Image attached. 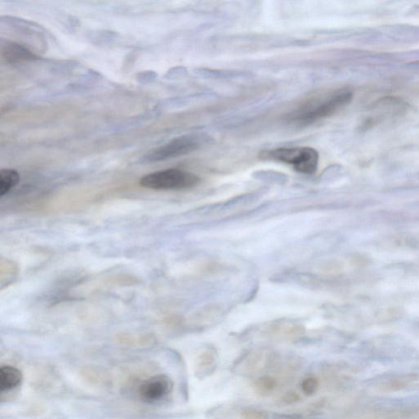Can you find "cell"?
<instances>
[{
    "label": "cell",
    "instance_id": "11",
    "mask_svg": "<svg viewBox=\"0 0 419 419\" xmlns=\"http://www.w3.org/2000/svg\"><path fill=\"white\" fill-rule=\"evenodd\" d=\"M319 381L315 378L305 379L302 383V389L304 394L308 396H313L319 389Z\"/></svg>",
    "mask_w": 419,
    "mask_h": 419
},
{
    "label": "cell",
    "instance_id": "2",
    "mask_svg": "<svg viewBox=\"0 0 419 419\" xmlns=\"http://www.w3.org/2000/svg\"><path fill=\"white\" fill-rule=\"evenodd\" d=\"M259 158L291 165L299 173L312 175L318 169L320 155L310 147L279 148L264 150Z\"/></svg>",
    "mask_w": 419,
    "mask_h": 419
},
{
    "label": "cell",
    "instance_id": "14",
    "mask_svg": "<svg viewBox=\"0 0 419 419\" xmlns=\"http://www.w3.org/2000/svg\"><path fill=\"white\" fill-rule=\"evenodd\" d=\"M300 399L299 395L294 391L287 392V393L283 397V401L288 405L295 404V403H298Z\"/></svg>",
    "mask_w": 419,
    "mask_h": 419
},
{
    "label": "cell",
    "instance_id": "9",
    "mask_svg": "<svg viewBox=\"0 0 419 419\" xmlns=\"http://www.w3.org/2000/svg\"><path fill=\"white\" fill-rule=\"evenodd\" d=\"M20 175L13 169H3L0 171V196L6 195L9 192L17 186Z\"/></svg>",
    "mask_w": 419,
    "mask_h": 419
},
{
    "label": "cell",
    "instance_id": "6",
    "mask_svg": "<svg viewBox=\"0 0 419 419\" xmlns=\"http://www.w3.org/2000/svg\"><path fill=\"white\" fill-rule=\"evenodd\" d=\"M2 56L9 62L16 63L38 60L40 57L28 48L13 41L3 43L1 47Z\"/></svg>",
    "mask_w": 419,
    "mask_h": 419
},
{
    "label": "cell",
    "instance_id": "4",
    "mask_svg": "<svg viewBox=\"0 0 419 419\" xmlns=\"http://www.w3.org/2000/svg\"><path fill=\"white\" fill-rule=\"evenodd\" d=\"M200 181V177L190 171L168 169L143 176L139 184L153 190H184L196 187Z\"/></svg>",
    "mask_w": 419,
    "mask_h": 419
},
{
    "label": "cell",
    "instance_id": "10",
    "mask_svg": "<svg viewBox=\"0 0 419 419\" xmlns=\"http://www.w3.org/2000/svg\"><path fill=\"white\" fill-rule=\"evenodd\" d=\"M278 386V381L271 376H263L256 380L254 390L256 393L261 397H267L273 394Z\"/></svg>",
    "mask_w": 419,
    "mask_h": 419
},
{
    "label": "cell",
    "instance_id": "1",
    "mask_svg": "<svg viewBox=\"0 0 419 419\" xmlns=\"http://www.w3.org/2000/svg\"><path fill=\"white\" fill-rule=\"evenodd\" d=\"M352 99L350 90L340 89L334 93L310 100L286 117L288 124L305 127L315 124L317 121L334 114L342 107L346 106Z\"/></svg>",
    "mask_w": 419,
    "mask_h": 419
},
{
    "label": "cell",
    "instance_id": "8",
    "mask_svg": "<svg viewBox=\"0 0 419 419\" xmlns=\"http://www.w3.org/2000/svg\"><path fill=\"white\" fill-rule=\"evenodd\" d=\"M196 74L206 79L212 80H239L250 77L249 72L238 71H224V70H214L209 68H198Z\"/></svg>",
    "mask_w": 419,
    "mask_h": 419
},
{
    "label": "cell",
    "instance_id": "5",
    "mask_svg": "<svg viewBox=\"0 0 419 419\" xmlns=\"http://www.w3.org/2000/svg\"><path fill=\"white\" fill-rule=\"evenodd\" d=\"M173 389V383L168 376L156 375L144 381L139 388V396L143 401L155 403L163 400Z\"/></svg>",
    "mask_w": 419,
    "mask_h": 419
},
{
    "label": "cell",
    "instance_id": "7",
    "mask_svg": "<svg viewBox=\"0 0 419 419\" xmlns=\"http://www.w3.org/2000/svg\"><path fill=\"white\" fill-rule=\"evenodd\" d=\"M23 381V374L18 368L5 365L0 369V391L13 390L21 384Z\"/></svg>",
    "mask_w": 419,
    "mask_h": 419
},
{
    "label": "cell",
    "instance_id": "12",
    "mask_svg": "<svg viewBox=\"0 0 419 419\" xmlns=\"http://www.w3.org/2000/svg\"><path fill=\"white\" fill-rule=\"evenodd\" d=\"M241 417L244 419H266L267 413L256 409H246L241 413Z\"/></svg>",
    "mask_w": 419,
    "mask_h": 419
},
{
    "label": "cell",
    "instance_id": "13",
    "mask_svg": "<svg viewBox=\"0 0 419 419\" xmlns=\"http://www.w3.org/2000/svg\"><path fill=\"white\" fill-rule=\"evenodd\" d=\"M214 362V357L212 352H204L200 357V367L206 369L211 368Z\"/></svg>",
    "mask_w": 419,
    "mask_h": 419
},
{
    "label": "cell",
    "instance_id": "3",
    "mask_svg": "<svg viewBox=\"0 0 419 419\" xmlns=\"http://www.w3.org/2000/svg\"><path fill=\"white\" fill-rule=\"evenodd\" d=\"M212 142V137L206 133H195L186 134L172 139L168 143L153 149L145 156L143 160L146 163L163 162V160L182 157L197 151Z\"/></svg>",
    "mask_w": 419,
    "mask_h": 419
}]
</instances>
